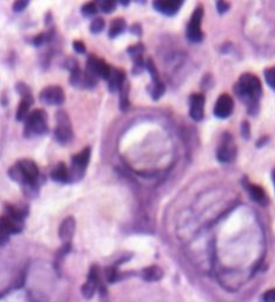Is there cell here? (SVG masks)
<instances>
[{
    "instance_id": "cell-1",
    "label": "cell",
    "mask_w": 275,
    "mask_h": 302,
    "mask_svg": "<svg viewBox=\"0 0 275 302\" xmlns=\"http://www.w3.org/2000/svg\"><path fill=\"white\" fill-rule=\"evenodd\" d=\"M234 91L238 97L248 106V111L255 115L259 110V101L262 95V87L256 76L246 73L242 74L238 83L234 87Z\"/></svg>"
},
{
    "instance_id": "cell-2",
    "label": "cell",
    "mask_w": 275,
    "mask_h": 302,
    "mask_svg": "<svg viewBox=\"0 0 275 302\" xmlns=\"http://www.w3.org/2000/svg\"><path fill=\"white\" fill-rule=\"evenodd\" d=\"M38 167L31 160L18 161L9 169V176L11 180L25 187H33L38 180Z\"/></svg>"
},
{
    "instance_id": "cell-3",
    "label": "cell",
    "mask_w": 275,
    "mask_h": 302,
    "mask_svg": "<svg viewBox=\"0 0 275 302\" xmlns=\"http://www.w3.org/2000/svg\"><path fill=\"white\" fill-rule=\"evenodd\" d=\"M47 131V117L44 110H34L27 116L25 119V128H24V135L25 137L44 135Z\"/></svg>"
},
{
    "instance_id": "cell-4",
    "label": "cell",
    "mask_w": 275,
    "mask_h": 302,
    "mask_svg": "<svg viewBox=\"0 0 275 302\" xmlns=\"http://www.w3.org/2000/svg\"><path fill=\"white\" fill-rule=\"evenodd\" d=\"M91 156L90 147H85L80 154L72 157V168L70 170V180H81L87 169Z\"/></svg>"
},
{
    "instance_id": "cell-5",
    "label": "cell",
    "mask_w": 275,
    "mask_h": 302,
    "mask_svg": "<svg viewBox=\"0 0 275 302\" xmlns=\"http://www.w3.org/2000/svg\"><path fill=\"white\" fill-rule=\"evenodd\" d=\"M202 17H203V8L197 6L192 13L190 20H189L187 27V37L189 40L194 43H198L203 39V33L201 30V22Z\"/></svg>"
},
{
    "instance_id": "cell-6",
    "label": "cell",
    "mask_w": 275,
    "mask_h": 302,
    "mask_svg": "<svg viewBox=\"0 0 275 302\" xmlns=\"http://www.w3.org/2000/svg\"><path fill=\"white\" fill-rule=\"evenodd\" d=\"M57 126L54 129V136L58 142L67 143L72 138V128L71 122L67 113L65 111H58L57 113Z\"/></svg>"
},
{
    "instance_id": "cell-7",
    "label": "cell",
    "mask_w": 275,
    "mask_h": 302,
    "mask_svg": "<svg viewBox=\"0 0 275 302\" xmlns=\"http://www.w3.org/2000/svg\"><path fill=\"white\" fill-rule=\"evenodd\" d=\"M218 160L222 163H229L233 162L236 157V146L234 144L232 137L229 135H226L223 137L221 144H220L218 149Z\"/></svg>"
},
{
    "instance_id": "cell-8",
    "label": "cell",
    "mask_w": 275,
    "mask_h": 302,
    "mask_svg": "<svg viewBox=\"0 0 275 302\" xmlns=\"http://www.w3.org/2000/svg\"><path fill=\"white\" fill-rule=\"evenodd\" d=\"M112 68L105 63L104 60L98 59L97 57L90 56L88 59V70L96 78H103V80H109L110 73Z\"/></svg>"
},
{
    "instance_id": "cell-9",
    "label": "cell",
    "mask_w": 275,
    "mask_h": 302,
    "mask_svg": "<svg viewBox=\"0 0 275 302\" xmlns=\"http://www.w3.org/2000/svg\"><path fill=\"white\" fill-rule=\"evenodd\" d=\"M40 102L47 105H60L63 104L65 96L60 87H47L40 92Z\"/></svg>"
},
{
    "instance_id": "cell-10",
    "label": "cell",
    "mask_w": 275,
    "mask_h": 302,
    "mask_svg": "<svg viewBox=\"0 0 275 302\" xmlns=\"http://www.w3.org/2000/svg\"><path fill=\"white\" fill-rule=\"evenodd\" d=\"M234 110V102L233 98L229 95L223 94L220 96L216 101L215 108H214V113L216 117L219 118H227L232 115Z\"/></svg>"
},
{
    "instance_id": "cell-11",
    "label": "cell",
    "mask_w": 275,
    "mask_h": 302,
    "mask_svg": "<svg viewBox=\"0 0 275 302\" xmlns=\"http://www.w3.org/2000/svg\"><path fill=\"white\" fill-rule=\"evenodd\" d=\"M205 98L202 94H194L190 97V110L189 115L194 121H201L204 115Z\"/></svg>"
},
{
    "instance_id": "cell-12",
    "label": "cell",
    "mask_w": 275,
    "mask_h": 302,
    "mask_svg": "<svg viewBox=\"0 0 275 302\" xmlns=\"http://www.w3.org/2000/svg\"><path fill=\"white\" fill-rule=\"evenodd\" d=\"M98 268L97 267H92L89 274L88 281L82 287V294L85 298H91L94 296L96 288L98 286Z\"/></svg>"
},
{
    "instance_id": "cell-13",
    "label": "cell",
    "mask_w": 275,
    "mask_h": 302,
    "mask_svg": "<svg viewBox=\"0 0 275 302\" xmlns=\"http://www.w3.org/2000/svg\"><path fill=\"white\" fill-rule=\"evenodd\" d=\"M245 187L247 193L249 194V196L252 200L255 202V203L260 204V205H267L268 203V197L266 193H264V190L259 185L252 184L250 182H245Z\"/></svg>"
},
{
    "instance_id": "cell-14",
    "label": "cell",
    "mask_w": 275,
    "mask_h": 302,
    "mask_svg": "<svg viewBox=\"0 0 275 302\" xmlns=\"http://www.w3.org/2000/svg\"><path fill=\"white\" fill-rule=\"evenodd\" d=\"M24 223L15 221V219L8 217V216H0V232L5 233L8 235L18 234L22 232Z\"/></svg>"
},
{
    "instance_id": "cell-15",
    "label": "cell",
    "mask_w": 275,
    "mask_h": 302,
    "mask_svg": "<svg viewBox=\"0 0 275 302\" xmlns=\"http://www.w3.org/2000/svg\"><path fill=\"white\" fill-rule=\"evenodd\" d=\"M76 229V221L74 217L68 216L61 222L59 226V238L64 243H70V240L74 236Z\"/></svg>"
},
{
    "instance_id": "cell-16",
    "label": "cell",
    "mask_w": 275,
    "mask_h": 302,
    "mask_svg": "<svg viewBox=\"0 0 275 302\" xmlns=\"http://www.w3.org/2000/svg\"><path fill=\"white\" fill-rule=\"evenodd\" d=\"M153 5H154V9L156 10V11L163 13V15H166V16H174L178 12L182 3L181 2H162V0H159V2H155Z\"/></svg>"
},
{
    "instance_id": "cell-17",
    "label": "cell",
    "mask_w": 275,
    "mask_h": 302,
    "mask_svg": "<svg viewBox=\"0 0 275 302\" xmlns=\"http://www.w3.org/2000/svg\"><path fill=\"white\" fill-rule=\"evenodd\" d=\"M109 90L111 92H116L121 90L123 84L125 83V74L122 70L118 68H112L111 73L109 77Z\"/></svg>"
},
{
    "instance_id": "cell-18",
    "label": "cell",
    "mask_w": 275,
    "mask_h": 302,
    "mask_svg": "<svg viewBox=\"0 0 275 302\" xmlns=\"http://www.w3.org/2000/svg\"><path fill=\"white\" fill-rule=\"evenodd\" d=\"M51 178L56 182L65 183V182L70 181V170H67L64 163H59L51 173Z\"/></svg>"
},
{
    "instance_id": "cell-19",
    "label": "cell",
    "mask_w": 275,
    "mask_h": 302,
    "mask_svg": "<svg viewBox=\"0 0 275 302\" xmlns=\"http://www.w3.org/2000/svg\"><path fill=\"white\" fill-rule=\"evenodd\" d=\"M163 270L157 266H151L148 268L143 269L142 277L146 281H159L162 279Z\"/></svg>"
},
{
    "instance_id": "cell-20",
    "label": "cell",
    "mask_w": 275,
    "mask_h": 302,
    "mask_svg": "<svg viewBox=\"0 0 275 302\" xmlns=\"http://www.w3.org/2000/svg\"><path fill=\"white\" fill-rule=\"evenodd\" d=\"M125 27H126V24H125L124 19H122V18L115 19L111 23V25H110L109 37L110 38H116L117 36H119V34L124 32Z\"/></svg>"
},
{
    "instance_id": "cell-21",
    "label": "cell",
    "mask_w": 275,
    "mask_h": 302,
    "mask_svg": "<svg viewBox=\"0 0 275 302\" xmlns=\"http://www.w3.org/2000/svg\"><path fill=\"white\" fill-rule=\"evenodd\" d=\"M70 83L74 85V87H80V85H83L84 87V72H82L80 67L71 71Z\"/></svg>"
},
{
    "instance_id": "cell-22",
    "label": "cell",
    "mask_w": 275,
    "mask_h": 302,
    "mask_svg": "<svg viewBox=\"0 0 275 302\" xmlns=\"http://www.w3.org/2000/svg\"><path fill=\"white\" fill-rule=\"evenodd\" d=\"M121 97H119V106H121V110H126L129 106V85L124 83L123 87L121 88Z\"/></svg>"
},
{
    "instance_id": "cell-23",
    "label": "cell",
    "mask_w": 275,
    "mask_h": 302,
    "mask_svg": "<svg viewBox=\"0 0 275 302\" xmlns=\"http://www.w3.org/2000/svg\"><path fill=\"white\" fill-rule=\"evenodd\" d=\"M264 80H266L267 84L275 90V66L267 68L264 70Z\"/></svg>"
},
{
    "instance_id": "cell-24",
    "label": "cell",
    "mask_w": 275,
    "mask_h": 302,
    "mask_svg": "<svg viewBox=\"0 0 275 302\" xmlns=\"http://www.w3.org/2000/svg\"><path fill=\"white\" fill-rule=\"evenodd\" d=\"M104 26H105L104 19H103V18H95L91 22L90 31L92 33H99V32H102L103 29H104Z\"/></svg>"
},
{
    "instance_id": "cell-25",
    "label": "cell",
    "mask_w": 275,
    "mask_h": 302,
    "mask_svg": "<svg viewBox=\"0 0 275 302\" xmlns=\"http://www.w3.org/2000/svg\"><path fill=\"white\" fill-rule=\"evenodd\" d=\"M82 12H83V15L85 16L96 15V13H97V4H96V3H88V4H85L83 6Z\"/></svg>"
},
{
    "instance_id": "cell-26",
    "label": "cell",
    "mask_w": 275,
    "mask_h": 302,
    "mask_svg": "<svg viewBox=\"0 0 275 302\" xmlns=\"http://www.w3.org/2000/svg\"><path fill=\"white\" fill-rule=\"evenodd\" d=\"M99 6H101V10L103 12L110 13L116 9V3L111 2V0H104V2H102L101 4H99Z\"/></svg>"
},
{
    "instance_id": "cell-27",
    "label": "cell",
    "mask_w": 275,
    "mask_h": 302,
    "mask_svg": "<svg viewBox=\"0 0 275 302\" xmlns=\"http://www.w3.org/2000/svg\"><path fill=\"white\" fill-rule=\"evenodd\" d=\"M128 52L131 54V57L133 56H139V54H142L143 52V45L142 44H137V45L130 46Z\"/></svg>"
},
{
    "instance_id": "cell-28",
    "label": "cell",
    "mask_w": 275,
    "mask_h": 302,
    "mask_svg": "<svg viewBox=\"0 0 275 302\" xmlns=\"http://www.w3.org/2000/svg\"><path fill=\"white\" fill-rule=\"evenodd\" d=\"M262 300L263 302H275V289L267 290L262 295Z\"/></svg>"
},
{
    "instance_id": "cell-29",
    "label": "cell",
    "mask_w": 275,
    "mask_h": 302,
    "mask_svg": "<svg viewBox=\"0 0 275 302\" xmlns=\"http://www.w3.org/2000/svg\"><path fill=\"white\" fill-rule=\"evenodd\" d=\"M27 5H29V3L27 2H24V0H18V2H16L15 4H13V10H15L16 12H22L25 10Z\"/></svg>"
},
{
    "instance_id": "cell-30",
    "label": "cell",
    "mask_w": 275,
    "mask_h": 302,
    "mask_svg": "<svg viewBox=\"0 0 275 302\" xmlns=\"http://www.w3.org/2000/svg\"><path fill=\"white\" fill-rule=\"evenodd\" d=\"M241 131H242V136L243 138L245 139H248L250 137V126L247 122H243L242 123V126H241Z\"/></svg>"
},
{
    "instance_id": "cell-31",
    "label": "cell",
    "mask_w": 275,
    "mask_h": 302,
    "mask_svg": "<svg viewBox=\"0 0 275 302\" xmlns=\"http://www.w3.org/2000/svg\"><path fill=\"white\" fill-rule=\"evenodd\" d=\"M229 4L225 2H218L216 3V8H218V12L219 13H225L229 10Z\"/></svg>"
},
{
    "instance_id": "cell-32",
    "label": "cell",
    "mask_w": 275,
    "mask_h": 302,
    "mask_svg": "<svg viewBox=\"0 0 275 302\" xmlns=\"http://www.w3.org/2000/svg\"><path fill=\"white\" fill-rule=\"evenodd\" d=\"M74 49H75V51H77L78 53H84L85 52V45H84V43H82V42H74Z\"/></svg>"
},
{
    "instance_id": "cell-33",
    "label": "cell",
    "mask_w": 275,
    "mask_h": 302,
    "mask_svg": "<svg viewBox=\"0 0 275 302\" xmlns=\"http://www.w3.org/2000/svg\"><path fill=\"white\" fill-rule=\"evenodd\" d=\"M44 42H45V34H39V36H37L36 38H34L33 44L34 45L39 46V45H42Z\"/></svg>"
},
{
    "instance_id": "cell-34",
    "label": "cell",
    "mask_w": 275,
    "mask_h": 302,
    "mask_svg": "<svg viewBox=\"0 0 275 302\" xmlns=\"http://www.w3.org/2000/svg\"><path fill=\"white\" fill-rule=\"evenodd\" d=\"M9 238H10V235L5 234V233H2V232H0V247L4 246L5 243H8Z\"/></svg>"
},
{
    "instance_id": "cell-35",
    "label": "cell",
    "mask_w": 275,
    "mask_h": 302,
    "mask_svg": "<svg viewBox=\"0 0 275 302\" xmlns=\"http://www.w3.org/2000/svg\"><path fill=\"white\" fill-rule=\"evenodd\" d=\"M130 31H131V33L136 34V36H140L141 32H142V29H141V25H139V24H135V25L131 26Z\"/></svg>"
},
{
    "instance_id": "cell-36",
    "label": "cell",
    "mask_w": 275,
    "mask_h": 302,
    "mask_svg": "<svg viewBox=\"0 0 275 302\" xmlns=\"http://www.w3.org/2000/svg\"><path fill=\"white\" fill-rule=\"evenodd\" d=\"M267 140H268V137H262V138H261L260 140H259V143L256 144L257 146H262L263 144H266L267 143Z\"/></svg>"
},
{
    "instance_id": "cell-37",
    "label": "cell",
    "mask_w": 275,
    "mask_h": 302,
    "mask_svg": "<svg viewBox=\"0 0 275 302\" xmlns=\"http://www.w3.org/2000/svg\"><path fill=\"white\" fill-rule=\"evenodd\" d=\"M273 182H274V187H275V170H274V173H273Z\"/></svg>"
}]
</instances>
